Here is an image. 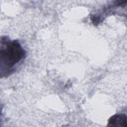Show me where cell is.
I'll list each match as a JSON object with an SVG mask.
<instances>
[{
	"mask_svg": "<svg viewBox=\"0 0 127 127\" xmlns=\"http://www.w3.org/2000/svg\"><path fill=\"white\" fill-rule=\"evenodd\" d=\"M0 75L5 77L15 70L16 64L26 57V51L17 40H11L7 36L0 38Z\"/></svg>",
	"mask_w": 127,
	"mask_h": 127,
	"instance_id": "obj_1",
	"label": "cell"
},
{
	"mask_svg": "<svg viewBox=\"0 0 127 127\" xmlns=\"http://www.w3.org/2000/svg\"><path fill=\"white\" fill-rule=\"evenodd\" d=\"M107 126L113 127H127V115L125 114H117L113 115L109 119Z\"/></svg>",
	"mask_w": 127,
	"mask_h": 127,
	"instance_id": "obj_2",
	"label": "cell"
}]
</instances>
